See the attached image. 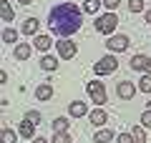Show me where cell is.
I'll return each instance as SVG.
<instances>
[{
	"mask_svg": "<svg viewBox=\"0 0 151 143\" xmlns=\"http://www.w3.org/2000/svg\"><path fill=\"white\" fill-rule=\"evenodd\" d=\"M83 23V8H78L76 3H58L55 8H50L48 13V25L53 35L68 38L73 35Z\"/></svg>",
	"mask_w": 151,
	"mask_h": 143,
	"instance_id": "cell-1",
	"label": "cell"
},
{
	"mask_svg": "<svg viewBox=\"0 0 151 143\" xmlns=\"http://www.w3.org/2000/svg\"><path fill=\"white\" fill-rule=\"evenodd\" d=\"M93 25H96V30L103 33V35H113V33H116V25H119V18H116V13L108 10V13H103V15H98Z\"/></svg>",
	"mask_w": 151,
	"mask_h": 143,
	"instance_id": "cell-2",
	"label": "cell"
},
{
	"mask_svg": "<svg viewBox=\"0 0 151 143\" xmlns=\"http://www.w3.org/2000/svg\"><path fill=\"white\" fill-rule=\"evenodd\" d=\"M116 68H119L116 53H108V55H103L101 60H96V63H93V73H96V75H111Z\"/></svg>",
	"mask_w": 151,
	"mask_h": 143,
	"instance_id": "cell-3",
	"label": "cell"
},
{
	"mask_svg": "<svg viewBox=\"0 0 151 143\" xmlns=\"http://www.w3.org/2000/svg\"><path fill=\"white\" fill-rule=\"evenodd\" d=\"M86 93H88V98H91L96 106H103V103H106V85L98 83V80L86 83Z\"/></svg>",
	"mask_w": 151,
	"mask_h": 143,
	"instance_id": "cell-4",
	"label": "cell"
},
{
	"mask_svg": "<svg viewBox=\"0 0 151 143\" xmlns=\"http://www.w3.org/2000/svg\"><path fill=\"white\" fill-rule=\"evenodd\" d=\"M129 35H124V33H113V35H108L106 40V48H108V53H124L126 48H129Z\"/></svg>",
	"mask_w": 151,
	"mask_h": 143,
	"instance_id": "cell-5",
	"label": "cell"
},
{
	"mask_svg": "<svg viewBox=\"0 0 151 143\" xmlns=\"http://www.w3.org/2000/svg\"><path fill=\"white\" fill-rule=\"evenodd\" d=\"M55 50H58V55L63 60H70V58H76V53H78V45H76L73 40H68V38H60V40L55 43Z\"/></svg>",
	"mask_w": 151,
	"mask_h": 143,
	"instance_id": "cell-6",
	"label": "cell"
},
{
	"mask_svg": "<svg viewBox=\"0 0 151 143\" xmlns=\"http://www.w3.org/2000/svg\"><path fill=\"white\" fill-rule=\"evenodd\" d=\"M136 88H139V85L131 83V80H121V83L116 85V95H119L121 101H131L136 95Z\"/></svg>",
	"mask_w": 151,
	"mask_h": 143,
	"instance_id": "cell-7",
	"label": "cell"
},
{
	"mask_svg": "<svg viewBox=\"0 0 151 143\" xmlns=\"http://www.w3.org/2000/svg\"><path fill=\"white\" fill-rule=\"evenodd\" d=\"M88 121H91V123H93L96 128H101V126H106V121H108V113L103 111L101 106H96V108H93L91 113H88Z\"/></svg>",
	"mask_w": 151,
	"mask_h": 143,
	"instance_id": "cell-8",
	"label": "cell"
},
{
	"mask_svg": "<svg viewBox=\"0 0 151 143\" xmlns=\"http://www.w3.org/2000/svg\"><path fill=\"white\" fill-rule=\"evenodd\" d=\"M129 63H131V70H136V73H149L151 58H146V55H134Z\"/></svg>",
	"mask_w": 151,
	"mask_h": 143,
	"instance_id": "cell-9",
	"label": "cell"
},
{
	"mask_svg": "<svg viewBox=\"0 0 151 143\" xmlns=\"http://www.w3.org/2000/svg\"><path fill=\"white\" fill-rule=\"evenodd\" d=\"M38 28H40V20L38 18H25L20 25V33H25V35H38Z\"/></svg>",
	"mask_w": 151,
	"mask_h": 143,
	"instance_id": "cell-10",
	"label": "cell"
},
{
	"mask_svg": "<svg viewBox=\"0 0 151 143\" xmlns=\"http://www.w3.org/2000/svg\"><path fill=\"white\" fill-rule=\"evenodd\" d=\"M18 136L33 141V138H35V123H30V121H25V118H23V123L18 126Z\"/></svg>",
	"mask_w": 151,
	"mask_h": 143,
	"instance_id": "cell-11",
	"label": "cell"
},
{
	"mask_svg": "<svg viewBox=\"0 0 151 143\" xmlns=\"http://www.w3.org/2000/svg\"><path fill=\"white\" fill-rule=\"evenodd\" d=\"M68 113H70L73 118H83V116H88L91 111H88V106H86V103H81V101H73V103L68 106Z\"/></svg>",
	"mask_w": 151,
	"mask_h": 143,
	"instance_id": "cell-12",
	"label": "cell"
},
{
	"mask_svg": "<svg viewBox=\"0 0 151 143\" xmlns=\"http://www.w3.org/2000/svg\"><path fill=\"white\" fill-rule=\"evenodd\" d=\"M35 98L38 101H50V98H53V85L50 83H40L35 88Z\"/></svg>",
	"mask_w": 151,
	"mask_h": 143,
	"instance_id": "cell-13",
	"label": "cell"
},
{
	"mask_svg": "<svg viewBox=\"0 0 151 143\" xmlns=\"http://www.w3.org/2000/svg\"><path fill=\"white\" fill-rule=\"evenodd\" d=\"M30 53H33L30 43H18V45H15V60H28Z\"/></svg>",
	"mask_w": 151,
	"mask_h": 143,
	"instance_id": "cell-14",
	"label": "cell"
},
{
	"mask_svg": "<svg viewBox=\"0 0 151 143\" xmlns=\"http://www.w3.org/2000/svg\"><path fill=\"white\" fill-rule=\"evenodd\" d=\"M113 138H116V133H113L111 128H101V131H96V136H93V143H111Z\"/></svg>",
	"mask_w": 151,
	"mask_h": 143,
	"instance_id": "cell-15",
	"label": "cell"
},
{
	"mask_svg": "<svg viewBox=\"0 0 151 143\" xmlns=\"http://www.w3.org/2000/svg\"><path fill=\"white\" fill-rule=\"evenodd\" d=\"M33 45L38 48V50H50V45H53V40H50V35H33Z\"/></svg>",
	"mask_w": 151,
	"mask_h": 143,
	"instance_id": "cell-16",
	"label": "cell"
},
{
	"mask_svg": "<svg viewBox=\"0 0 151 143\" xmlns=\"http://www.w3.org/2000/svg\"><path fill=\"white\" fill-rule=\"evenodd\" d=\"M40 68L48 70V73L58 70V60H55V55H43V58H40Z\"/></svg>",
	"mask_w": 151,
	"mask_h": 143,
	"instance_id": "cell-17",
	"label": "cell"
},
{
	"mask_svg": "<svg viewBox=\"0 0 151 143\" xmlns=\"http://www.w3.org/2000/svg\"><path fill=\"white\" fill-rule=\"evenodd\" d=\"M103 0H83V13H88V15H96L98 10H101Z\"/></svg>",
	"mask_w": 151,
	"mask_h": 143,
	"instance_id": "cell-18",
	"label": "cell"
},
{
	"mask_svg": "<svg viewBox=\"0 0 151 143\" xmlns=\"http://www.w3.org/2000/svg\"><path fill=\"white\" fill-rule=\"evenodd\" d=\"M0 18H3V23H13L15 20V13H13L10 3H0Z\"/></svg>",
	"mask_w": 151,
	"mask_h": 143,
	"instance_id": "cell-19",
	"label": "cell"
},
{
	"mask_svg": "<svg viewBox=\"0 0 151 143\" xmlns=\"http://www.w3.org/2000/svg\"><path fill=\"white\" fill-rule=\"evenodd\" d=\"M18 35H20V33H18L15 28H5V30H3V43H13V45H18Z\"/></svg>",
	"mask_w": 151,
	"mask_h": 143,
	"instance_id": "cell-20",
	"label": "cell"
},
{
	"mask_svg": "<svg viewBox=\"0 0 151 143\" xmlns=\"http://www.w3.org/2000/svg\"><path fill=\"white\" fill-rule=\"evenodd\" d=\"M68 126H70V121L65 116H60V118H53V133H60V131H68Z\"/></svg>",
	"mask_w": 151,
	"mask_h": 143,
	"instance_id": "cell-21",
	"label": "cell"
},
{
	"mask_svg": "<svg viewBox=\"0 0 151 143\" xmlns=\"http://www.w3.org/2000/svg\"><path fill=\"white\" fill-rule=\"evenodd\" d=\"M131 136L136 138V143H146V128L144 126H134L131 128Z\"/></svg>",
	"mask_w": 151,
	"mask_h": 143,
	"instance_id": "cell-22",
	"label": "cell"
},
{
	"mask_svg": "<svg viewBox=\"0 0 151 143\" xmlns=\"http://www.w3.org/2000/svg\"><path fill=\"white\" fill-rule=\"evenodd\" d=\"M139 90H141V93H151V73H144V75H141Z\"/></svg>",
	"mask_w": 151,
	"mask_h": 143,
	"instance_id": "cell-23",
	"label": "cell"
},
{
	"mask_svg": "<svg viewBox=\"0 0 151 143\" xmlns=\"http://www.w3.org/2000/svg\"><path fill=\"white\" fill-rule=\"evenodd\" d=\"M50 143H73V138H70L68 131H60V133H53V141Z\"/></svg>",
	"mask_w": 151,
	"mask_h": 143,
	"instance_id": "cell-24",
	"label": "cell"
},
{
	"mask_svg": "<svg viewBox=\"0 0 151 143\" xmlns=\"http://www.w3.org/2000/svg\"><path fill=\"white\" fill-rule=\"evenodd\" d=\"M0 141L3 143H15V131L13 128H3L0 131Z\"/></svg>",
	"mask_w": 151,
	"mask_h": 143,
	"instance_id": "cell-25",
	"label": "cell"
},
{
	"mask_svg": "<svg viewBox=\"0 0 151 143\" xmlns=\"http://www.w3.org/2000/svg\"><path fill=\"white\" fill-rule=\"evenodd\" d=\"M141 126H144V128H151V103L146 106V111L141 113Z\"/></svg>",
	"mask_w": 151,
	"mask_h": 143,
	"instance_id": "cell-26",
	"label": "cell"
},
{
	"mask_svg": "<svg viewBox=\"0 0 151 143\" xmlns=\"http://www.w3.org/2000/svg\"><path fill=\"white\" fill-rule=\"evenodd\" d=\"M129 10L131 13H146L144 10V0H129Z\"/></svg>",
	"mask_w": 151,
	"mask_h": 143,
	"instance_id": "cell-27",
	"label": "cell"
},
{
	"mask_svg": "<svg viewBox=\"0 0 151 143\" xmlns=\"http://www.w3.org/2000/svg\"><path fill=\"white\" fill-rule=\"evenodd\" d=\"M116 143H136V138L131 136V133H119V136H116Z\"/></svg>",
	"mask_w": 151,
	"mask_h": 143,
	"instance_id": "cell-28",
	"label": "cell"
},
{
	"mask_svg": "<svg viewBox=\"0 0 151 143\" xmlns=\"http://www.w3.org/2000/svg\"><path fill=\"white\" fill-rule=\"evenodd\" d=\"M25 121H30V123L38 126V123H40V113L38 111H25Z\"/></svg>",
	"mask_w": 151,
	"mask_h": 143,
	"instance_id": "cell-29",
	"label": "cell"
},
{
	"mask_svg": "<svg viewBox=\"0 0 151 143\" xmlns=\"http://www.w3.org/2000/svg\"><path fill=\"white\" fill-rule=\"evenodd\" d=\"M121 5V0H103V8L106 10H111V13H116V8Z\"/></svg>",
	"mask_w": 151,
	"mask_h": 143,
	"instance_id": "cell-30",
	"label": "cell"
},
{
	"mask_svg": "<svg viewBox=\"0 0 151 143\" xmlns=\"http://www.w3.org/2000/svg\"><path fill=\"white\" fill-rule=\"evenodd\" d=\"M30 143H50V141H45V138L43 136H35V138H33V141Z\"/></svg>",
	"mask_w": 151,
	"mask_h": 143,
	"instance_id": "cell-31",
	"label": "cell"
},
{
	"mask_svg": "<svg viewBox=\"0 0 151 143\" xmlns=\"http://www.w3.org/2000/svg\"><path fill=\"white\" fill-rule=\"evenodd\" d=\"M15 3H20V5H33L35 0H15Z\"/></svg>",
	"mask_w": 151,
	"mask_h": 143,
	"instance_id": "cell-32",
	"label": "cell"
},
{
	"mask_svg": "<svg viewBox=\"0 0 151 143\" xmlns=\"http://www.w3.org/2000/svg\"><path fill=\"white\" fill-rule=\"evenodd\" d=\"M144 18H146V23H151V8H149L146 13H144Z\"/></svg>",
	"mask_w": 151,
	"mask_h": 143,
	"instance_id": "cell-33",
	"label": "cell"
},
{
	"mask_svg": "<svg viewBox=\"0 0 151 143\" xmlns=\"http://www.w3.org/2000/svg\"><path fill=\"white\" fill-rule=\"evenodd\" d=\"M149 73H151V63H149Z\"/></svg>",
	"mask_w": 151,
	"mask_h": 143,
	"instance_id": "cell-34",
	"label": "cell"
},
{
	"mask_svg": "<svg viewBox=\"0 0 151 143\" xmlns=\"http://www.w3.org/2000/svg\"><path fill=\"white\" fill-rule=\"evenodd\" d=\"M3 3H8V0H3Z\"/></svg>",
	"mask_w": 151,
	"mask_h": 143,
	"instance_id": "cell-35",
	"label": "cell"
}]
</instances>
